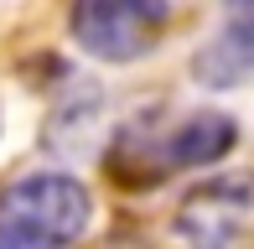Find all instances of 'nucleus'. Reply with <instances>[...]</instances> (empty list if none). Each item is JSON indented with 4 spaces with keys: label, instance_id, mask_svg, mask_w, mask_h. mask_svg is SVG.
<instances>
[{
    "label": "nucleus",
    "instance_id": "2",
    "mask_svg": "<svg viewBox=\"0 0 254 249\" xmlns=\"http://www.w3.org/2000/svg\"><path fill=\"white\" fill-rule=\"evenodd\" d=\"M166 21H171V5H161V0H83V5H73L67 26L88 58L135 62L156 47Z\"/></svg>",
    "mask_w": 254,
    "mask_h": 249
},
{
    "label": "nucleus",
    "instance_id": "5",
    "mask_svg": "<svg viewBox=\"0 0 254 249\" xmlns=\"http://www.w3.org/2000/svg\"><path fill=\"white\" fill-rule=\"evenodd\" d=\"M234 140H239V124L228 115L202 109V115H187L166 135V151L161 156H166V166H213V161H223L234 151Z\"/></svg>",
    "mask_w": 254,
    "mask_h": 249
},
{
    "label": "nucleus",
    "instance_id": "6",
    "mask_svg": "<svg viewBox=\"0 0 254 249\" xmlns=\"http://www.w3.org/2000/svg\"><path fill=\"white\" fill-rule=\"evenodd\" d=\"M0 249H42V244H31V239H21V234L0 229Z\"/></svg>",
    "mask_w": 254,
    "mask_h": 249
},
{
    "label": "nucleus",
    "instance_id": "4",
    "mask_svg": "<svg viewBox=\"0 0 254 249\" xmlns=\"http://www.w3.org/2000/svg\"><path fill=\"white\" fill-rule=\"evenodd\" d=\"M249 37H254L249 5H234L228 10V31L192 58V73H197L207 88H239L249 78V62H254V42Z\"/></svg>",
    "mask_w": 254,
    "mask_h": 249
},
{
    "label": "nucleus",
    "instance_id": "3",
    "mask_svg": "<svg viewBox=\"0 0 254 249\" xmlns=\"http://www.w3.org/2000/svg\"><path fill=\"white\" fill-rule=\"evenodd\" d=\"M244 223H249V182L244 177H218V182L187 192L182 213H177V234L192 249H234L244 239Z\"/></svg>",
    "mask_w": 254,
    "mask_h": 249
},
{
    "label": "nucleus",
    "instance_id": "1",
    "mask_svg": "<svg viewBox=\"0 0 254 249\" xmlns=\"http://www.w3.org/2000/svg\"><path fill=\"white\" fill-rule=\"evenodd\" d=\"M88 218H94L88 187L73 182V177H57V172L21 177L16 187L0 192V229L21 234L42 249H63V244L83 239Z\"/></svg>",
    "mask_w": 254,
    "mask_h": 249
}]
</instances>
